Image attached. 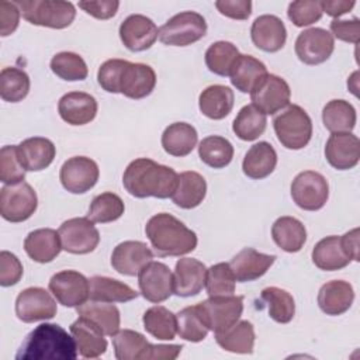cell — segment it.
<instances>
[{
  "label": "cell",
  "mask_w": 360,
  "mask_h": 360,
  "mask_svg": "<svg viewBox=\"0 0 360 360\" xmlns=\"http://www.w3.org/2000/svg\"><path fill=\"white\" fill-rule=\"evenodd\" d=\"M30 77L18 68H3L0 72V96L7 103L24 100L30 91Z\"/></svg>",
  "instance_id": "obj_46"
},
{
  "label": "cell",
  "mask_w": 360,
  "mask_h": 360,
  "mask_svg": "<svg viewBox=\"0 0 360 360\" xmlns=\"http://www.w3.org/2000/svg\"><path fill=\"white\" fill-rule=\"evenodd\" d=\"M267 73L266 65L252 55H239L231 70V83L240 93H250L255 84Z\"/></svg>",
  "instance_id": "obj_38"
},
{
  "label": "cell",
  "mask_w": 360,
  "mask_h": 360,
  "mask_svg": "<svg viewBox=\"0 0 360 360\" xmlns=\"http://www.w3.org/2000/svg\"><path fill=\"white\" fill-rule=\"evenodd\" d=\"M353 300V287L345 280L328 281L318 292V305L326 315H342L352 307Z\"/></svg>",
  "instance_id": "obj_27"
},
{
  "label": "cell",
  "mask_w": 360,
  "mask_h": 360,
  "mask_svg": "<svg viewBox=\"0 0 360 360\" xmlns=\"http://www.w3.org/2000/svg\"><path fill=\"white\" fill-rule=\"evenodd\" d=\"M21 11L14 1H0V35L7 37L13 34L20 22Z\"/></svg>",
  "instance_id": "obj_55"
},
{
  "label": "cell",
  "mask_w": 360,
  "mask_h": 360,
  "mask_svg": "<svg viewBox=\"0 0 360 360\" xmlns=\"http://www.w3.org/2000/svg\"><path fill=\"white\" fill-rule=\"evenodd\" d=\"M215 7L222 15L233 20H248L252 14V1L249 0H218Z\"/></svg>",
  "instance_id": "obj_57"
},
{
  "label": "cell",
  "mask_w": 360,
  "mask_h": 360,
  "mask_svg": "<svg viewBox=\"0 0 360 360\" xmlns=\"http://www.w3.org/2000/svg\"><path fill=\"white\" fill-rule=\"evenodd\" d=\"M176 319H177V333L181 339L197 343L207 338L210 329L204 322L197 305H190L183 308L176 314Z\"/></svg>",
  "instance_id": "obj_48"
},
{
  "label": "cell",
  "mask_w": 360,
  "mask_h": 360,
  "mask_svg": "<svg viewBox=\"0 0 360 360\" xmlns=\"http://www.w3.org/2000/svg\"><path fill=\"white\" fill-rule=\"evenodd\" d=\"M340 239L347 256L352 260L359 262V228L346 232L343 236H340Z\"/></svg>",
  "instance_id": "obj_61"
},
{
  "label": "cell",
  "mask_w": 360,
  "mask_h": 360,
  "mask_svg": "<svg viewBox=\"0 0 360 360\" xmlns=\"http://www.w3.org/2000/svg\"><path fill=\"white\" fill-rule=\"evenodd\" d=\"M79 316L87 318L96 323L104 335L114 336L120 330V309L112 302L103 301H86L84 304L76 307Z\"/></svg>",
  "instance_id": "obj_32"
},
{
  "label": "cell",
  "mask_w": 360,
  "mask_h": 360,
  "mask_svg": "<svg viewBox=\"0 0 360 360\" xmlns=\"http://www.w3.org/2000/svg\"><path fill=\"white\" fill-rule=\"evenodd\" d=\"M288 18L295 27H307L321 20L322 8L316 0H298L288 6Z\"/></svg>",
  "instance_id": "obj_52"
},
{
  "label": "cell",
  "mask_w": 360,
  "mask_h": 360,
  "mask_svg": "<svg viewBox=\"0 0 360 360\" xmlns=\"http://www.w3.org/2000/svg\"><path fill=\"white\" fill-rule=\"evenodd\" d=\"M262 301L267 304L269 316L278 323H288L295 314L292 295L278 287H267L260 294Z\"/></svg>",
  "instance_id": "obj_44"
},
{
  "label": "cell",
  "mask_w": 360,
  "mask_h": 360,
  "mask_svg": "<svg viewBox=\"0 0 360 360\" xmlns=\"http://www.w3.org/2000/svg\"><path fill=\"white\" fill-rule=\"evenodd\" d=\"M335 49V38L323 28H308L295 39V55L305 65L326 62Z\"/></svg>",
  "instance_id": "obj_15"
},
{
  "label": "cell",
  "mask_w": 360,
  "mask_h": 360,
  "mask_svg": "<svg viewBox=\"0 0 360 360\" xmlns=\"http://www.w3.org/2000/svg\"><path fill=\"white\" fill-rule=\"evenodd\" d=\"M276 165L277 153L274 148L269 142L262 141L252 145L246 152L242 162V170L248 177L260 180L270 176L276 169Z\"/></svg>",
  "instance_id": "obj_29"
},
{
  "label": "cell",
  "mask_w": 360,
  "mask_h": 360,
  "mask_svg": "<svg viewBox=\"0 0 360 360\" xmlns=\"http://www.w3.org/2000/svg\"><path fill=\"white\" fill-rule=\"evenodd\" d=\"M330 31L332 37L340 41L357 44L360 35V21L356 17L352 20H333L330 22Z\"/></svg>",
  "instance_id": "obj_56"
},
{
  "label": "cell",
  "mask_w": 360,
  "mask_h": 360,
  "mask_svg": "<svg viewBox=\"0 0 360 360\" xmlns=\"http://www.w3.org/2000/svg\"><path fill=\"white\" fill-rule=\"evenodd\" d=\"M291 90L288 83L271 73H266L252 89V104L266 115H273L290 104Z\"/></svg>",
  "instance_id": "obj_10"
},
{
  "label": "cell",
  "mask_w": 360,
  "mask_h": 360,
  "mask_svg": "<svg viewBox=\"0 0 360 360\" xmlns=\"http://www.w3.org/2000/svg\"><path fill=\"white\" fill-rule=\"evenodd\" d=\"M198 156L207 166L222 169L231 163L233 158V146L226 138L211 135L200 142Z\"/></svg>",
  "instance_id": "obj_43"
},
{
  "label": "cell",
  "mask_w": 360,
  "mask_h": 360,
  "mask_svg": "<svg viewBox=\"0 0 360 360\" xmlns=\"http://www.w3.org/2000/svg\"><path fill=\"white\" fill-rule=\"evenodd\" d=\"M291 197L300 208L318 211L326 204L329 197L328 180L314 170L301 172L291 183Z\"/></svg>",
  "instance_id": "obj_9"
},
{
  "label": "cell",
  "mask_w": 360,
  "mask_h": 360,
  "mask_svg": "<svg viewBox=\"0 0 360 360\" xmlns=\"http://www.w3.org/2000/svg\"><path fill=\"white\" fill-rule=\"evenodd\" d=\"M207 267L191 257L179 259L173 273V294L179 297L197 295L205 287Z\"/></svg>",
  "instance_id": "obj_21"
},
{
  "label": "cell",
  "mask_w": 360,
  "mask_h": 360,
  "mask_svg": "<svg viewBox=\"0 0 360 360\" xmlns=\"http://www.w3.org/2000/svg\"><path fill=\"white\" fill-rule=\"evenodd\" d=\"M266 125V114H263L253 104H248L239 110L238 115L233 120L232 129L239 139L255 141L264 132Z\"/></svg>",
  "instance_id": "obj_42"
},
{
  "label": "cell",
  "mask_w": 360,
  "mask_h": 360,
  "mask_svg": "<svg viewBox=\"0 0 360 360\" xmlns=\"http://www.w3.org/2000/svg\"><path fill=\"white\" fill-rule=\"evenodd\" d=\"M198 141L195 128L187 122H173L162 134V146L166 153L183 158L193 152Z\"/></svg>",
  "instance_id": "obj_33"
},
{
  "label": "cell",
  "mask_w": 360,
  "mask_h": 360,
  "mask_svg": "<svg viewBox=\"0 0 360 360\" xmlns=\"http://www.w3.org/2000/svg\"><path fill=\"white\" fill-rule=\"evenodd\" d=\"M179 174L174 169L148 158L132 160L122 174L125 190L136 198H169L173 195Z\"/></svg>",
  "instance_id": "obj_1"
},
{
  "label": "cell",
  "mask_w": 360,
  "mask_h": 360,
  "mask_svg": "<svg viewBox=\"0 0 360 360\" xmlns=\"http://www.w3.org/2000/svg\"><path fill=\"white\" fill-rule=\"evenodd\" d=\"M207 34L205 18L195 11H181L159 28V39L169 46H187Z\"/></svg>",
  "instance_id": "obj_6"
},
{
  "label": "cell",
  "mask_w": 360,
  "mask_h": 360,
  "mask_svg": "<svg viewBox=\"0 0 360 360\" xmlns=\"http://www.w3.org/2000/svg\"><path fill=\"white\" fill-rule=\"evenodd\" d=\"M97 163L87 156H73L68 159L59 172V179L65 190L72 194H84L93 188L98 180Z\"/></svg>",
  "instance_id": "obj_14"
},
{
  "label": "cell",
  "mask_w": 360,
  "mask_h": 360,
  "mask_svg": "<svg viewBox=\"0 0 360 360\" xmlns=\"http://www.w3.org/2000/svg\"><path fill=\"white\" fill-rule=\"evenodd\" d=\"M49 291L56 301L68 308H75L90 297L89 278L76 270H62L49 280Z\"/></svg>",
  "instance_id": "obj_13"
},
{
  "label": "cell",
  "mask_w": 360,
  "mask_h": 360,
  "mask_svg": "<svg viewBox=\"0 0 360 360\" xmlns=\"http://www.w3.org/2000/svg\"><path fill=\"white\" fill-rule=\"evenodd\" d=\"M138 285L142 297L159 304L173 294V273L162 262H149L138 274Z\"/></svg>",
  "instance_id": "obj_16"
},
{
  "label": "cell",
  "mask_w": 360,
  "mask_h": 360,
  "mask_svg": "<svg viewBox=\"0 0 360 360\" xmlns=\"http://www.w3.org/2000/svg\"><path fill=\"white\" fill-rule=\"evenodd\" d=\"M76 342L58 323H41L31 330L20 346L17 360H75Z\"/></svg>",
  "instance_id": "obj_2"
},
{
  "label": "cell",
  "mask_w": 360,
  "mask_h": 360,
  "mask_svg": "<svg viewBox=\"0 0 360 360\" xmlns=\"http://www.w3.org/2000/svg\"><path fill=\"white\" fill-rule=\"evenodd\" d=\"M233 91L224 84H212L204 89L198 97L200 111L211 120H222L233 107Z\"/></svg>",
  "instance_id": "obj_35"
},
{
  "label": "cell",
  "mask_w": 360,
  "mask_h": 360,
  "mask_svg": "<svg viewBox=\"0 0 360 360\" xmlns=\"http://www.w3.org/2000/svg\"><path fill=\"white\" fill-rule=\"evenodd\" d=\"M274 243L288 253L300 252L307 240V229L304 224L294 217H280L271 226Z\"/></svg>",
  "instance_id": "obj_34"
},
{
  "label": "cell",
  "mask_w": 360,
  "mask_h": 360,
  "mask_svg": "<svg viewBox=\"0 0 360 360\" xmlns=\"http://www.w3.org/2000/svg\"><path fill=\"white\" fill-rule=\"evenodd\" d=\"M197 307L208 329L221 333L239 321L243 311V297L215 295L197 304Z\"/></svg>",
  "instance_id": "obj_7"
},
{
  "label": "cell",
  "mask_w": 360,
  "mask_h": 360,
  "mask_svg": "<svg viewBox=\"0 0 360 360\" xmlns=\"http://www.w3.org/2000/svg\"><path fill=\"white\" fill-rule=\"evenodd\" d=\"M18 148V158L27 172H41L55 159L56 148L48 138L32 136L24 139Z\"/></svg>",
  "instance_id": "obj_26"
},
{
  "label": "cell",
  "mask_w": 360,
  "mask_h": 360,
  "mask_svg": "<svg viewBox=\"0 0 360 360\" xmlns=\"http://www.w3.org/2000/svg\"><path fill=\"white\" fill-rule=\"evenodd\" d=\"M24 20L34 25L62 30L69 27L76 10L70 1L62 0H17L14 1Z\"/></svg>",
  "instance_id": "obj_4"
},
{
  "label": "cell",
  "mask_w": 360,
  "mask_h": 360,
  "mask_svg": "<svg viewBox=\"0 0 360 360\" xmlns=\"http://www.w3.org/2000/svg\"><path fill=\"white\" fill-rule=\"evenodd\" d=\"M56 312V301L42 287H28L17 295L15 315L25 323L52 319Z\"/></svg>",
  "instance_id": "obj_12"
},
{
  "label": "cell",
  "mask_w": 360,
  "mask_h": 360,
  "mask_svg": "<svg viewBox=\"0 0 360 360\" xmlns=\"http://www.w3.org/2000/svg\"><path fill=\"white\" fill-rule=\"evenodd\" d=\"M38 198L34 188L21 181L6 184L0 190V215L8 222H22L37 211Z\"/></svg>",
  "instance_id": "obj_8"
},
{
  "label": "cell",
  "mask_w": 360,
  "mask_h": 360,
  "mask_svg": "<svg viewBox=\"0 0 360 360\" xmlns=\"http://www.w3.org/2000/svg\"><path fill=\"white\" fill-rule=\"evenodd\" d=\"M235 276L229 263H217L207 269L205 288L210 297L231 295L235 292Z\"/></svg>",
  "instance_id": "obj_50"
},
{
  "label": "cell",
  "mask_w": 360,
  "mask_h": 360,
  "mask_svg": "<svg viewBox=\"0 0 360 360\" xmlns=\"http://www.w3.org/2000/svg\"><path fill=\"white\" fill-rule=\"evenodd\" d=\"M328 163L338 170L353 169L360 160V141L352 132H336L325 145Z\"/></svg>",
  "instance_id": "obj_20"
},
{
  "label": "cell",
  "mask_w": 360,
  "mask_h": 360,
  "mask_svg": "<svg viewBox=\"0 0 360 360\" xmlns=\"http://www.w3.org/2000/svg\"><path fill=\"white\" fill-rule=\"evenodd\" d=\"M356 110L346 100H330L322 110V121L328 131L350 132L356 127Z\"/></svg>",
  "instance_id": "obj_40"
},
{
  "label": "cell",
  "mask_w": 360,
  "mask_h": 360,
  "mask_svg": "<svg viewBox=\"0 0 360 360\" xmlns=\"http://www.w3.org/2000/svg\"><path fill=\"white\" fill-rule=\"evenodd\" d=\"M207 194V181L197 172H183L179 174L177 187L172 195L173 202L184 210L198 207Z\"/></svg>",
  "instance_id": "obj_31"
},
{
  "label": "cell",
  "mask_w": 360,
  "mask_h": 360,
  "mask_svg": "<svg viewBox=\"0 0 360 360\" xmlns=\"http://www.w3.org/2000/svg\"><path fill=\"white\" fill-rule=\"evenodd\" d=\"M70 333L76 342L79 354L84 359H97L107 350V340L103 330L89 321L87 318L79 316L70 325Z\"/></svg>",
  "instance_id": "obj_25"
},
{
  "label": "cell",
  "mask_w": 360,
  "mask_h": 360,
  "mask_svg": "<svg viewBox=\"0 0 360 360\" xmlns=\"http://www.w3.org/2000/svg\"><path fill=\"white\" fill-rule=\"evenodd\" d=\"M145 233L160 257L183 256L197 248L195 232L167 212L153 215L145 225Z\"/></svg>",
  "instance_id": "obj_3"
},
{
  "label": "cell",
  "mask_w": 360,
  "mask_h": 360,
  "mask_svg": "<svg viewBox=\"0 0 360 360\" xmlns=\"http://www.w3.org/2000/svg\"><path fill=\"white\" fill-rule=\"evenodd\" d=\"M90 300L103 302H127L135 300L138 292L128 284L111 277L94 276L89 278Z\"/></svg>",
  "instance_id": "obj_37"
},
{
  "label": "cell",
  "mask_w": 360,
  "mask_h": 360,
  "mask_svg": "<svg viewBox=\"0 0 360 360\" xmlns=\"http://www.w3.org/2000/svg\"><path fill=\"white\" fill-rule=\"evenodd\" d=\"M62 249L73 255H86L93 252L98 242L100 233L93 221L87 217L70 218L65 221L59 229Z\"/></svg>",
  "instance_id": "obj_11"
},
{
  "label": "cell",
  "mask_w": 360,
  "mask_h": 360,
  "mask_svg": "<svg viewBox=\"0 0 360 360\" xmlns=\"http://www.w3.org/2000/svg\"><path fill=\"white\" fill-rule=\"evenodd\" d=\"M255 338V328L249 321H238L225 332L215 333V340L224 350L240 354L253 353Z\"/></svg>",
  "instance_id": "obj_39"
},
{
  "label": "cell",
  "mask_w": 360,
  "mask_h": 360,
  "mask_svg": "<svg viewBox=\"0 0 360 360\" xmlns=\"http://www.w3.org/2000/svg\"><path fill=\"white\" fill-rule=\"evenodd\" d=\"M153 259V252L139 240L118 243L111 255L112 269L122 276H138L139 271Z\"/></svg>",
  "instance_id": "obj_19"
},
{
  "label": "cell",
  "mask_w": 360,
  "mask_h": 360,
  "mask_svg": "<svg viewBox=\"0 0 360 360\" xmlns=\"http://www.w3.org/2000/svg\"><path fill=\"white\" fill-rule=\"evenodd\" d=\"M273 127L278 142L291 150L305 148L312 136V121L308 112L297 104H288L283 112L276 115Z\"/></svg>",
  "instance_id": "obj_5"
},
{
  "label": "cell",
  "mask_w": 360,
  "mask_h": 360,
  "mask_svg": "<svg viewBox=\"0 0 360 360\" xmlns=\"http://www.w3.org/2000/svg\"><path fill=\"white\" fill-rule=\"evenodd\" d=\"M96 98L84 91H70L60 97L58 111L60 118L69 125H86L97 115Z\"/></svg>",
  "instance_id": "obj_22"
},
{
  "label": "cell",
  "mask_w": 360,
  "mask_h": 360,
  "mask_svg": "<svg viewBox=\"0 0 360 360\" xmlns=\"http://www.w3.org/2000/svg\"><path fill=\"white\" fill-rule=\"evenodd\" d=\"M79 7L97 20H108L117 14L120 1L103 0V1H79Z\"/></svg>",
  "instance_id": "obj_58"
},
{
  "label": "cell",
  "mask_w": 360,
  "mask_h": 360,
  "mask_svg": "<svg viewBox=\"0 0 360 360\" xmlns=\"http://www.w3.org/2000/svg\"><path fill=\"white\" fill-rule=\"evenodd\" d=\"M112 346L118 360H150L153 345L142 333L122 329L112 336Z\"/></svg>",
  "instance_id": "obj_36"
},
{
  "label": "cell",
  "mask_w": 360,
  "mask_h": 360,
  "mask_svg": "<svg viewBox=\"0 0 360 360\" xmlns=\"http://www.w3.org/2000/svg\"><path fill=\"white\" fill-rule=\"evenodd\" d=\"M274 260V255H264L253 248H243L233 256L229 266L235 280L239 283H246L260 278L270 269Z\"/></svg>",
  "instance_id": "obj_24"
},
{
  "label": "cell",
  "mask_w": 360,
  "mask_h": 360,
  "mask_svg": "<svg viewBox=\"0 0 360 360\" xmlns=\"http://www.w3.org/2000/svg\"><path fill=\"white\" fill-rule=\"evenodd\" d=\"M22 264L20 259L7 250L0 253V284L3 287H11L17 284L22 277Z\"/></svg>",
  "instance_id": "obj_53"
},
{
  "label": "cell",
  "mask_w": 360,
  "mask_h": 360,
  "mask_svg": "<svg viewBox=\"0 0 360 360\" xmlns=\"http://www.w3.org/2000/svg\"><path fill=\"white\" fill-rule=\"evenodd\" d=\"M125 205L120 195L114 193H101L96 195L89 207L87 218L97 224H107L117 221L124 214Z\"/></svg>",
  "instance_id": "obj_47"
},
{
  "label": "cell",
  "mask_w": 360,
  "mask_h": 360,
  "mask_svg": "<svg viewBox=\"0 0 360 360\" xmlns=\"http://www.w3.org/2000/svg\"><path fill=\"white\" fill-rule=\"evenodd\" d=\"M314 264L325 271H335L346 267L352 259L347 256L340 236L332 235L321 239L312 249Z\"/></svg>",
  "instance_id": "obj_30"
},
{
  "label": "cell",
  "mask_w": 360,
  "mask_h": 360,
  "mask_svg": "<svg viewBox=\"0 0 360 360\" xmlns=\"http://www.w3.org/2000/svg\"><path fill=\"white\" fill-rule=\"evenodd\" d=\"M181 349V345H153L150 360H174Z\"/></svg>",
  "instance_id": "obj_60"
},
{
  "label": "cell",
  "mask_w": 360,
  "mask_h": 360,
  "mask_svg": "<svg viewBox=\"0 0 360 360\" xmlns=\"http://www.w3.org/2000/svg\"><path fill=\"white\" fill-rule=\"evenodd\" d=\"M142 322L145 330L159 340H172L177 333L176 315L162 305L146 309Z\"/></svg>",
  "instance_id": "obj_41"
},
{
  "label": "cell",
  "mask_w": 360,
  "mask_h": 360,
  "mask_svg": "<svg viewBox=\"0 0 360 360\" xmlns=\"http://www.w3.org/2000/svg\"><path fill=\"white\" fill-rule=\"evenodd\" d=\"M118 34L127 49L142 52L155 44L159 37V30L146 15L131 14L121 22Z\"/></svg>",
  "instance_id": "obj_18"
},
{
  "label": "cell",
  "mask_w": 360,
  "mask_h": 360,
  "mask_svg": "<svg viewBox=\"0 0 360 360\" xmlns=\"http://www.w3.org/2000/svg\"><path fill=\"white\" fill-rule=\"evenodd\" d=\"M125 65V59H108L105 60L97 72V82L103 90L107 93H118L117 84L120 79V73Z\"/></svg>",
  "instance_id": "obj_54"
},
{
  "label": "cell",
  "mask_w": 360,
  "mask_h": 360,
  "mask_svg": "<svg viewBox=\"0 0 360 360\" xmlns=\"http://www.w3.org/2000/svg\"><path fill=\"white\" fill-rule=\"evenodd\" d=\"M25 169L18 158L17 145H6L0 150V180L4 184H17L24 181Z\"/></svg>",
  "instance_id": "obj_51"
},
{
  "label": "cell",
  "mask_w": 360,
  "mask_h": 360,
  "mask_svg": "<svg viewBox=\"0 0 360 360\" xmlns=\"http://www.w3.org/2000/svg\"><path fill=\"white\" fill-rule=\"evenodd\" d=\"M250 37L259 49L264 52H277L285 44L287 30L277 15L263 14L253 21Z\"/></svg>",
  "instance_id": "obj_23"
},
{
  "label": "cell",
  "mask_w": 360,
  "mask_h": 360,
  "mask_svg": "<svg viewBox=\"0 0 360 360\" xmlns=\"http://www.w3.org/2000/svg\"><path fill=\"white\" fill-rule=\"evenodd\" d=\"M319 3H321L322 13H326L328 15L333 17L335 20H338L340 15L349 13L356 4L353 0H350V1H347V0H333V1L323 0Z\"/></svg>",
  "instance_id": "obj_59"
},
{
  "label": "cell",
  "mask_w": 360,
  "mask_h": 360,
  "mask_svg": "<svg viewBox=\"0 0 360 360\" xmlns=\"http://www.w3.org/2000/svg\"><path fill=\"white\" fill-rule=\"evenodd\" d=\"M24 249L30 259L37 263H49L62 250L59 232L51 228H41L30 232L24 240Z\"/></svg>",
  "instance_id": "obj_28"
},
{
  "label": "cell",
  "mask_w": 360,
  "mask_h": 360,
  "mask_svg": "<svg viewBox=\"0 0 360 360\" xmlns=\"http://www.w3.org/2000/svg\"><path fill=\"white\" fill-rule=\"evenodd\" d=\"M51 70L60 79L68 82L84 80L89 75L84 59L75 52H59L51 59Z\"/></svg>",
  "instance_id": "obj_49"
},
{
  "label": "cell",
  "mask_w": 360,
  "mask_h": 360,
  "mask_svg": "<svg viewBox=\"0 0 360 360\" xmlns=\"http://www.w3.org/2000/svg\"><path fill=\"white\" fill-rule=\"evenodd\" d=\"M238 48L228 41H217L205 51V65L210 72L218 76H229L239 58Z\"/></svg>",
  "instance_id": "obj_45"
},
{
  "label": "cell",
  "mask_w": 360,
  "mask_h": 360,
  "mask_svg": "<svg viewBox=\"0 0 360 360\" xmlns=\"http://www.w3.org/2000/svg\"><path fill=\"white\" fill-rule=\"evenodd\" d=\"M156 86L155 70L145 63H132L125 60L120 73L117 91L128 98L139 100L149 96Z\"/></svg>",
  "instance_id": "obj_17"
}]
</instances>
